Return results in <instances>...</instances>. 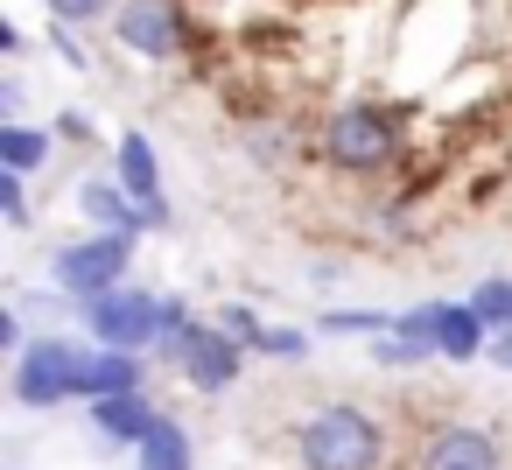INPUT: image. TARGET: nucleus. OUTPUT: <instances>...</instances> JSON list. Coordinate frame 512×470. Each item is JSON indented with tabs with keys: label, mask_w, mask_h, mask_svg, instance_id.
<instances>
[{
	"label": "nucleus",
	"mask_w": 512,
	"mask_h": 470,
	"mask_svg": "<svg viewBox=\"0 0 512 470\" xmlns=\"http://www.w3.org/2000/svg\"><path fill=\"white\" fill-rule=\"evenodd\" d=\"M50 50H57L71 71H85V64H92V57H85V43H78V29H64V22H50Z\"/></svg>",
	"instance_id": "a878e982"
},
{
	"label": "nucleus",
	"mask_w": 512,
	"mask_h": 470,
	"mask_svg": "<svg viewBox=\"0 0 512 470\" xmlns=\"http://www.w3.org/2000/svg\"><path fill=\"white\" fill-rule=\"evenodd\" d=\"M78 330L99 351H148L155 358V344H162V295L141 288V281H127L113 295H92V302H78Z\"/></svg>",
	"instance_id": "0eeeda50"
},
{
	"label": "nucleus",
	"mask_w": 512,
	"mask_h": 470,
	"mask_svg": "<svg viewBox=\"0 0 512 470\" xmlns=\"http://www.w3.org/2000/svg\"><path fill=\"white\" fill-rule=\"evenodd\" d=\"M414 470H505V442L484 421H435L414 442Z\"/></svg>",
	"instance_id": "6e6552de"
},
{
	"label": "nucleus",
	"mask_w": 512,
	"mask_h": 470,
	"mask_svg": "<svg viewBox=\"0 0 512 470\" xmlns=\"http://www.w3.org/2000/svg\"><path fill=\"white\" fill-rule=\"evenodd\" d=\"M197 15L190 0H120L113 8V43L141 64H183L197 50Z\"/></svg>",
	"instance_id": "39448f33"
},
{
	"label": "nucleus",
	"mask_w": 512,
	"mask_h": 470,
	"mask_svg": "<svg viewBox=\"0 0 512 470\" xmlns=\"http://www.w3.org/2000/svg\"><path fill=\"white\" fill-rule=\"evenodd\" d=\"M85 421H92V442L134 456V449L148 442V428L162 421V407H155L148 393H106V400H85Z\"/></svg>",
	"instance_id": "9b49d317"
},
{
	"label": "nucleus",
	"mask_w": 512,
	"mask_h": 470,
	"mask_svg": "<svg viewBox=\"0 0 512 470\" xmlns=\"http://www.w3.org/2000/svg\"><path fill=\"white\" fill-rule=\"evenodd\" d=\"M428 337H435V358L442 365H484L491 358V323L470 309V295L428 302Z\"/></svg>",
	"instance_id": "9d476101"
},
{
	"label": "nucleus",
	"mask_w": 512,
	"mask_h": 470,
	"mask_svg": "<svg viewBox=\"0 0 512 470\" xmlns=\"http://www.w3.org/2000/svg\"><path fill=\"white\" fill-rule=\"evenodd\" d=\"M414 148V106L407 99H379V92H351L337 99L323 120H316V162L330 176H351V183H372V176H393Z\"/></svg>",
	"instance_id": "f257e3e1"
},
{
	"label": "nucleus",
	"mask_w": 512,
	"mask_h": 470,
	"mask_svg": "<svg viewBox=\"0 0 512 470\" xmlns=\"http://www.w3.org/2000/svg\"><path fill=\"white\" fill-rule=\"evenodd\" d=\"M22 50H29V36L15 22H0V57H22Z\"/></svg>",
	"instance_id": "cd10ccee"
},
{
	"label": "nucleus",
	"mask_w": 512,
	"mask_h": 470,
	"mask_svg": "<svg viewBox=\"0 0 512 470\" xmlns=\"http://www.w3.org/2000/svg\"><path fill=\"white\" fill-rule=\"evenodd\" d=\"M0 218H8L15 232H29V225H36V204H29V176H15V169H0Z\"/></svg>",
	"instance_id": "aec40b11"
},
{
	"label": "nucleus",
	"mask_w": 512,
	"mask_h": 470,
	"mask_svg": "<svg viewBox=\"0 0 512 470\" xmlns=\"http://www.w3.org/2000/svg\"><path fill=\"white\" fill-rule=\"evenodd\" d=\"M246 155L260 162V169H281L295 148H288V127H246Z\"/></svg>",
	"instance_id": "5701e85b"
},
{
	"label": "nucleus",
	"mask_w": 512,
	"mask_h": 470,
	"mask_svg": "<svg viewBox=\"0 0 512 470\" xmlns=\"http://www.w3.org/2000/svg\"><path fill=\"white\" fill-rule=\"evenodd\" d=\"M470 309L491 323V337H498V330H512V274H484V281L470 288Z\"/></svg>",
	"instance_id": "6ab92c4d"
},
{
	"label": "nucleus",
	"mask_w": 512,
	"mask_h": 470,
	"mask_svg": "<svg viewBox=\"0 0 512 470\" xmlns=\"http://www.w3.org/2000/svg\"><path fill=\"white\" fill-rule=\"evenodd\" d=\"M309 330H295V323H267V337H260V358H281V365H302L309 358Z\"/></svg>",
	"instance_id": "412c9836"
},
{
	"label": "nucleus",
	"mask_w": 512,
	"mask_h": 470,
	"mask_svg": "<svg viewBox=\"0 0 512 470\" xmlns=\"http://www.w3.org/2000/svg\"><path fill=\"white\" fill-rule=\"evenodd\" d=\"M379 372H421V365H442L435 358V344L428 337H407V330H386V337H372V351H365Z\"/></svg>",
	"instance_id": "dca6fc26"
},
{
	"label": "nucleus",
	"mask_w": 512,
	"mask_h": 470,
	"mask_svg": "<svg viewBox=\"0 0 512 470\" xmlns=\"http://www.w3.org/2000/svg\"><path fill=\"white\" fill-rule=\"evenodd\" d=\"M50 134H57V148H99V127H92V113H78V106H64V113L50 120Z\"/></svg>",
	"instance_id": "b1692460"
},
{
	"label": "nucleus",
	"mask_w": 512,
	"mask_h": 470,
	"mask_svg": "<svg viewBox=\"0 0 512 470\" xmlns=\"http://www.w3.org/2000/svg\"><path fill=\"white\" fill-rule=\"evenodd\" d=\"M211 323H218V330H225L232 344H246V351L260 358V337H267V316H260L253 302H239V295H232V302H218V309H211Z\"/></svg>",
	"instance_id": "a211bd4d"
},
{
	"label": "nucleus",
	"mask_w": 512,
	"mask_h": 470,
	"mask_svg": "<svg viewBox=\"0 0 512 470\" xmlns=\"http://www.w3.org/2000/svg\"><path fill=\"white\" fill-rule=\"evenodd\" d=\"M155 358H162L190 393H211V400H218V393H232V386L246 379V358H253V351H246V344H232L211 316H197L190 330L162 337V351H155Z\"/></svg>",
	"instance_id": "423d86ee"
},
{
	"label": "nucleus",
	"mask_w": 512,
	"mask_h": 470,
	"mask_svg": "<svg viewBox=\"0 0 512 470\" xmlns=\"http://www.w3.org/2000/svg\"><path fill=\"white\" fill-rule=\"evenodd\" d=\"M0 120H29V78L22 71L0 78Z\"/></svg>",
	"instance_id": "393cba45"
},
{
	"label": "nucleus",
	"mask_w": 512,
	"mask_h": 470,
	"mask_svg": "<svg viewBox=\"0 0 512 470\" xmlns=\"http://www.w3.org/2000/svg\"><path fill=\"white\" fill-rule=\"evenodd\" d=\"M134 470H197V442L183 428V414L162 407V421L148 428V442L134 449Z\"/></svg>",
	"instance_id": "4468645a"
},
{
	"label": "nucleus",
	"mask_w": 512,
	"mask_h": 470,
	"mask_svg": "<svg viewBox=\"0 0 512 470\" xmlns=\"http://www.w3.org/2000/svg\"><path fill=\"white\" fill-rule=\"evenodd\" d=\"M386 421L358 400H323L295 421V463L302 470H386Z\"/></svg>",
	"instance_id": "f03ea898"
},
{
	"label": "nucleus",
	"mask_w": 512,
	"mask_h": 470,
	"mask_svg": "<svg viewBox=\"0 0 512 470\" xmlns=\"http://www.w3.org/2000/svg\"><path fill=\"white\" fill-rule=\"evenodd\" d=\"M50 155H57V134H50V127H36V120H0V169L36 176Z\"/></svg>",
	"instance_id": "2eb2a0df"
},
{
	"label": "nucleus",
	"mask_w": 512,
	"mask_h": 470,
	"mask_svg": "<svg viewBox=\"0 0 512 470\" xmlns=\"http://www.w3.org/2000/svg\"><path fill=\"white\" fill-rule=\"evenodd\" d=\"M393 316H400V309H323V316H316V337H365V344H372V337L393 330Z\"/></svg>",
	"instance_id": "f3484780"
},
{
	"label": "nucleus",
	"mask_w": 512,
	"mask_h": 470,
	"mask_svg": "<svg viewBox=\"0 0 512 470\" xmlns=\"http://www.w3.org/2000/svg\"><path fill=\"white\" fill-rule=\"evenodd\" d=\"M134 246L141 239H120V232H85V239H57L50 253V288L64 302H92V295H113L134 281Z\"/></svg>",
	"instance_id": "20e7f679"
},
{
	"label": "nucleus",
	"mask_w": 512,
	"mask_h": 470,
	"mask_svg": "<svg viewBox=\"0 0 512 470\" xmlns=\"http://www.w3.org/2000/svg\"><path fill=\"white\" fill-rule=\"evenodd\" d=\"M484 365H498V372H512V330H498V337H491V358H484Z\"/></svg>",
	"instance_id": "bb28decb"
},
{
	"label": "nucleus",
	"mask_w": 512,
	"mask_h": 470,
	"mask_svg": "<svg viewBox=\"0 0 512 470\" xmlns=\"http://www.w3.org/2000/svg\"><path fill=\"white\" fill-rule=\"evenodd\" d=\"M113 176H120V190L148 211L155 232L176 225V211H169V183H162V155H155V141H148L141 127H127V134L113 141Z\"/></svg>",
	"instance_id": "1a4fd4ad"
},
{
	"label": "nucleus",
	"mask_w": 512,
	"mask_h": 470,
	"mask_svg": "<svg viewBox=\"0 0 512 470\" xmlns=\"http://www.w3.org/2000/svg\"><path fill=\"white\" fill-rule=\"evenodd\" d=\"M78 211H85V225L92 232H120V239H148L155 225H148V211L120 190V176L113 169H99V176H85L78 183Z\"/></svg>",
	"instance_id": "f8f14e48"
},
{
	"label": "nucleus",
	"mask_w": 512,
	"mask_h": 470,
	"mask_svg": "<svg viewBox=\"0 0 512 470\" xmlns=\"http://www.w3.org/2000/svg\"><path fill=\"white\" fill-rule=\"evenodd\" d=\"M505 8H512V0H505Z\"/></svg>",
	"instance_id": "c85d7f7f"
},
{
	"label": "nucleus",
	"mask_w": 512,
	"mask_h": 470,
	"mask_svg": "<svg viewBox=\"0 0 512 470\" xmlns=\"http://www.w3.org/2000/svg\"><path fill=\"white\" fill-rule=\"evenodd\" d=\"M43 8H50V22H64V29H92V22H113L120 0H43Z\"/></svg>",
	"instance_id": "4be33fe9"
},
{
	"label": "nucleus",
	"mask_w": 512,
	"mask_h": 470,
	"mask_svg": "<svg viewBox=\"0 0 512 470\" xmlns=\"http://www.w3.org/2000/svg\"><path fill=\"white\" fill-rule=\"evenodd\" d=\"M85 365H92V337H64V330H43L15 365H8V393L22 400V407H43V414H57V407H71V400H85Z\"/></svg>",
	"instance_id": "7ed1b4c3"
},
{
	"label": "nucleus",
	"mask_w": 512,
	"mask_h": 470,
	"mask_svg": "<svg viewBox=\"0 0 512 470\" xmlns=\"http://www.w3.org/2000/svg\"><path fill=\"white\" fill-rule=\"evenodd\" d=\"M162 358L148 351H99L92 344V365H85V400H106V393H148Z\"/></svg>",
	"instance_id": "ddd939ff"
}]
</instances>
